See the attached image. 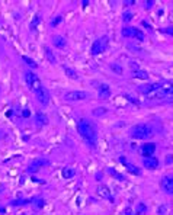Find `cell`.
<instances>
[{
  "instance_id": "obj_1",
  "label": "cell",
  "mask_w": 173,
  "mask_h": 215,
  "mask_svg": "<svg viewBox=\"0 0 173 215\" xmlns=\"http://www.w3.org/2000/svg\"><path fill=\"white\" fill-rule=\"evenodd\" d=\"M77 129H79V134L81 135V138L89 144L90 147H96L98 144V134H96V128L95 125H92V122L87 119H80L79 121V125H77Z\"/></svg>"
},
{
  "instance_id": "obj_2",
  "label": "cell",
  "mask_w": 173,
  "mask_h": 215,
  "mask_svg": "<svg viewBox=\"0 0 173 215\" xmlns=\"http://www.w3.org/2000/svg\"><path fill=\"white\" fill-rule=\"evenodd\" d=\"M147 97L151 99H173V81L164 80V81H159L157 83V89L154 92H151Z\"/></svg>"
},
{
  "instance_id": "obj_3",
  "label": "cell",
  "mask_w": 173,
  "mask_h": 215,
  "mask_svg": "<svg viewBox=\"0 0 173 215\" xmlns=\"http://www.w3.org/2000/svg\"><path fill=\"white\" fill-rule=\"evenodd\" d=\"M153 135V129L147 124H138L135 126H132L131 129V137L135 140H147Z\"/></svg>"
},
{
  "instance_id": "obj_4",
  "label": "cell",
  "mask_w": 173,
  "mask_h": 215,
  "mask_svg": "<svg viewBox=\"0 0 173 215\" xmlns=\"http://www.w3.org/2000/svg\"><path fill=\"white\" fill-rule=\"evenodd\" d=\"M64 99L67 102H79V100H86L89 99V93L84 92V90H71V92H67L64 95Z\"/></svg>"
},
{
  "instance_id": "obj_5",
  "label": "cell",
  "mask_w": 173,
  "mask_h": 215,
  "mask_svg": "<svg viewBox=\"0 0 173 215\" xmlns=\"http://www.w3.org/2000/svg\"><path fill=\"white\" fill-rule=\"evenodd\" d=\"M122 35L125 36V38H135V39H140V41H144V39H146L144 32H141L140 29L132 28V26L124 28V29H122Z\"/></svg>"
},
{
  "instance_id": "obj_6",
  "label": "cell",
  "mask_w": 173,
  "mask_h": 215,
  "mask_svg": "<svg viewBox=\"0 0 173 215\" xmlns=\"http://www.w3.org/2000/svg\"><path fill=\"white\" fill-rule=\"evenodd\" d=\"M25 80H26V84L29 86V89H31L32 92H35L38 87L42 86L41 81H39V79H38V76H36L35 73H32V71L25 73Z\"/></svg>"
},
{
  "instance_id": "obj_7",
  "label": "cell",
  "mask_w": 173,
  "mask_h": 215,
  "mask_svg": "<svg viewBox=\"0 0 173 215\" xmlns=\"http://www.w3.org/2000/svg\"><path fill=\"white\" fill-rule=\"evenodd\" d=\"M106 47H108V36H102V38H99V39H96L93 42V45H92V54L93 55H98L100 52H103L106 49Z\"/></svg>"
},
{
  "instance_id": "obj_8",
  "label": "cell",
  "mask_w": 173,
  "mask_h": 215,
  "mask_svg": "<svg viewBox=\"0 0 173 215\" xmlns=\"http://www.w3.org/2000/svg\"><path fill=\"white\" fill-rule=\"evenodd\" d=\"M35 96H36V99H38V102L41 103V105H48L49 102V93L48 90L44 87V86H41V87H38L36 90H35Z\"/></svg>"
},
{
  "instance_id": "obj_9",
  "label": "cell",
  "mask_w": 173,
  "mask_h": 215,
  "mask_svg": "<svg viewBox=\"0 0 173 215\" xmlns=\"http://www.w3.org/2000/svg\"><path fill=\"white\" fill-rule=\"evenodd\" d=\"M160 186L166 193L173 195V176H164L160 182Z\"/></svg>"
},
{
  "instance_id": "obj_10",
  "label": "cell",
  "mask_w": 173,
  "mask_h": 215,
  "mask_svg": "<svg viewBox=\"0 0 173 215\" xmlns=\"http://www.w3.org/2000/svg\"><path fill=\"white\" fill-rule=\"evenodd\" d=\"M143 164H144V167L148 169V170H156V169L159 167V160L154 157V156H150V157H144L143 159Z\"/></svg>"
},
{
  "instance_id": "obj_11",
  "label": "cell",
  "mask_w": 173,
  "mask_h": 215,
  "mask_svg": "<svg viewBox=\"0 0 173 215\" xmlns=\"http://www.w3.org/2000/svg\"><path fill=\"white\" fill-rule=\"evenodd\" d=\"M157 89V83H150V84H143V86H138L137 87V90L140 92V93H143V95L148 96L151 92H154Z\"/></svg>"
},
{
  "instance_id": "obj_12",
  "label": "cell",
  "mask_w": 173,
  "mask_h": 215,
  "mask_svg": "<svg viewBox=\"0 0 173 215\" xmlns=\"http://www.w3.org/2000/svg\"><path fill=\"white\" fill-rule=\"evenodd\" d=\"M154 151H156V144L154 143H147V144H144V145L141 147V154H143L144 157H150V156H153Z\"/></svg>"
},
{
  "instance_id": "obj_13",
  "label": "cell",
  "mask_w": 173,
  "mask_h": 215,
  "mask_svg": "<svg viewBox=\"0 0 173 215\" xmlns=\"http://www.w3.org/2000/svg\"><path fill=\"white\" fill-rule=\"evenodd\" d=\"M98 90H99V99H102V100L109 99V96H111V89H109V86L100 84L98 87Z\"/></svg>"
},
{
  "instance_id": "obj_14",
  "label": "cell",
  "mask_w": 173,
  "mask_h": 215,
  "mask_svg": "<svg viewBox=\"0 0 173 215\" xmlns=\"http://www.w3.org/2000/svg\"><path fill=\"white\" fill-rule=\"evenodd\" d=\"M47 164H48V160H35V161H32V163L29 164L28 170H29V171H38L42 166H47Z\"/></svg>"
},
{
  "instance_id": "obj_15",
  "label": "cell",
  "mask_w": 173,
  "mask_h": 215,
  "mask_svg": "<svg viewBox=\"0 0 173 215\" xmlns=\"http://www.w3.org/2000/svg\"><path fill=\"white\" fill-rule=\"evenodd\" d=\"M52 44L55 45V47H58V48H63V47H66V39L63 38V36H52Z\"/></svg>"
},
{
  "instance_id": "obj_16",
  "label": "cell",
  "mask_w": 173,
  "mask_h": 215,
  "mask_svg": "<svg viewBox=\"0 0 173 215\" xmlns=\"http://www.w3.org/2000/svg\"><path fill=\"white\" fill-rule=\"evenodd\" d=\"M35 119L38 122V125H47V124H48V118H47L42 112H38V114L35 115Z\"/></svg>"
},
{
  "instance_id": "obj_17",
  "label": "cell",
  "mask_w": 173,
  "mask_h": 215,
  "mask_svg": "<svg viewBox=\"0 0 173 215\" xmlns=\"http://www.w3.org/2000/svg\"><path fill=\"white\" fill-rule=\"evenodd\" d=\"M121 161H122V163H124V166H125V167L128 169V170H129V171H131V173H132V174H137V176H138V174H140V173H141V171H140V170H138V169L135 167V166H132V164H131V163H128V161H125V160H124V159H121Z\"/></svg>"
},
{
  "instance_id": "obj_18",
  "label": "cell",
  "mask_w": 173,
  "mask_h": 215,
  "mask_svg": "<svg viewBox=\"0 0 173 215\" xmlns=\"http://www.w3.org/2000/svg\"><path fill=\"white\" fill-rule=\"evenodd\" d=\"M74 174H76L74 169H71V167H64V169H63V177L70 179V177H73Z\"/></svg>"
},
{
  "instance_id": "obj_19",
  "label": "cell",
  "mask_w": 173,
  "mask_h": 215,
  "mask_svg": "<svg viewBox=\"0 0 173 215\" xmlns=\"http://www.w3.org/2000/svg\"><path fill=\"white\" fill-rule=\"evenodd\" d=\"M45 57L48 58V61L51 64H55L57 63V60H55V57H54V54H52V51L49 48H45Z\"/></svg>"
},
{
  "instance_id": "obj_20",
  "label": "cell",
  "mask_w": 173,
  "mask_h": 215,
  "mask_svg": "<svg viewBox=\"0 0 173 215\" xmlns=\"http://www.w3.org/2000/svg\"><path fill=\"white\" fill-rule=\"evenodd\" d=\"M64 71L67 73V76H69V77H71L73 80H77V79H79V74H77V73L74 71L73 69H69V67H64Z\"/></svg>"
},
{
  "instance_id": "obj_21",
  "label": "cell",
  "mask_w": 173,
  "mask_h": 215,
  "mask_svg": "<svg viewBox=\"0 0 173 215\" xmlns=\"http://www.w3.org/2000/svg\"><path fill=\"white\" fill-rule=\"evenodd\" d=\"M134 77H137V79H148V74L146 71H141V70H138V71H134Z\"/></svg>"
},
{
  "instance_id": "obj_22",
  "label": "cell",
  "mask_w": 173,
  "mask_h": 215,
  "mask_svg": "<svg viewBox=\"0 0 173 215\" xmlns=\"http://www.w3.org/2000/svg\"><path fill=\"white\" fill-rule=\"evenodd\" d=\"M99 195H100V196H105V198H109V191H108V188H106V186H105V188H103V186H99Z\"/></svg>"
},
{
  "instance_id": "obj_23",
  "label": "cell",
  "mask_w": 173,
  "mask_h": 215,
  "mask_svg": "<svg viewBox=\"0 0 173 215\" xmlns=\"http://www.w3.org/2000/svg\"><path fill=\"white\" fill-rule=\"evenodd\" d=\"M105 114H106V109L105 108H98V109L93 111V116H102Z\"/></svg>"
},
{
  "instance_id": "obj_24",
  "label": "cell",
  "mask_w": 173,
  "mask_h": 215,
  "mask_svg": "<svg viewBox=\"0 0 173 215\" xmlns=\"http://www.w3.org/2000/svg\"><path fill=\"white\" fill-rule=\"evenodd\" d=\"M22 60H24V61L26 63V64H28V66H31V67H36V66H38V64H36L34 60H31L29 57H22Z\"/></svg>"
},
{
  "instance_id": "obj_25",
  "label": "cell",
  "mask_w": 173,
  "mask_h": 215,
  "mask_svg": "<svg viewBox=\"0 0 173 215\" xmlns=\"http://www.w3.org/2000/svg\"><path fill=\"white\" fill-rule=\"evenodd\" d=\"M60 22H61V16H57V18L52 21V24H51V25H52V26H55V25L60 24Z\"/></svg>"
},
{
  "instance_id": "obj_26",
  "label": "cell",
  "mask_w": 173,
  "mask_h": 215,
  "mask_svg": "<svg viewBox=\"0 0 173 215\" xmlns=\"http://www.w3.org/2000/svg\"><path fill=\"white\" fill-rule=\"evenodd\" d=\"M173 161V156H167V160H166V163H172Z\"/></svg>"
},
{
  "instance_id": "obj_27",
  "label": "cell",
  "mask_w": 173,
  "mask_h": 215,
  "mask_svg": "<svg viewBox=\"0 0 173 215\" xmlns=\"http://www.w3.org/2000/svg\"><path fill=\"white\" fill-rule=\"evenodd\" d=\"M24 116H25V118H28V116H29V111H28V109H25V112H24Z\"/></svg>"
},
{
  "instance_id": "obj_28",
  "label": "cell",
  "mask_w": 173,
  "mask_h": 215,
  "mask_svg": "<svg viewBox=\"0 0 173 215\" xmlns=\"http://www.w3.org/2000/svg\"><path fill=\"white\" fill-rule=\"evenodd\" d=\"M131 19V15L128 13V15H125V18H124V21H129Z\"/></svg>"
},
{
  "instance_id": "obj_29",
  "label": "cell",
  "mask_w": 173,
  "mask_h": 215,
  "mask_svg": "<svg viewBox=\"0 0 173 215\" xmlns=\"http://www.w3.org/2000/svg\"><path fill=\"white\" fill-rule=\"evenodd\" d=\"M153 6V1H147V7H151Z\"/></svg>"
}]
</instances>
